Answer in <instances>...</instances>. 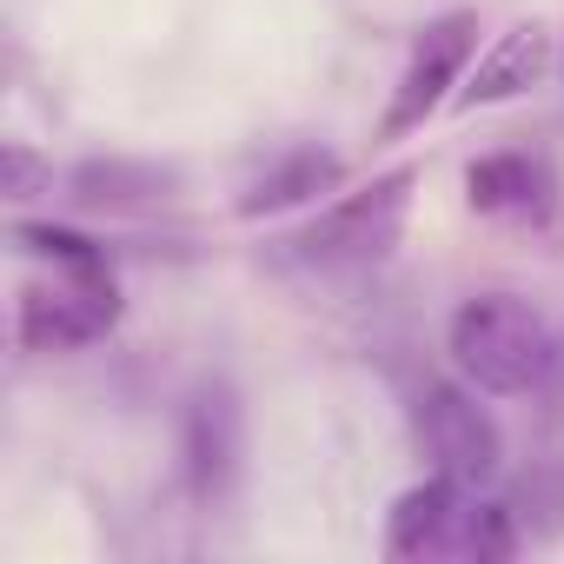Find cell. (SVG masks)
Wrapping results in <instances>:
<instances>
[{
  "label": "cell",
  "instance_id": "obj_12",
  "mask_svg": "<svg viewBox=\"0 0 564 564\" xmlns=\"http://www.w3.org/2000/svg\"><path fill=\"white\" fill-rule=\"evenodd\" d=\"M34 180H41V166H34V153L14 140V147H8V193H14V199H28V193H34Z\"/></svg>",
  "mask_w": 564,
  "mask_h": 564
},
{
  "label": "cell",
  "instance_id": "obj_1",
  "mask_svg": "<svg viewBox=\"0 0 564 564\" xmlns=\"http://www.w3.org/2000/svg\"><path fill=\"white\" fill-rule=\"evenodd\" d=\"M14 239L54 265V279H41V286L21 293V346L28 352H80L94 339H107L120 326V279L107 265V252L67 226H14Z\"/></svg>",
  "mask_w": 564,
  "mask_h": 564
},
{
  "label": "cell",
  "instance_id": "obj_10",
  "mask_svg": "<svg viewBox=\"0 0 564 564\" xmlns=\"http://www.w3.org/2000/svg\"><path fill=\"white\" fill-rule=\"evenodd\" d=\"M232 465H239V412H232L226 392H199L193 412H186V471H193V491L199 498L226 491Z\"/></svg>",
  "mask_w": 564,
  "mask_h": 564
},
{
  "label": "cell",
  "instance_id": "obj_4",
  "mask_svg": "<svg viewBox=\"0 0 564 564\" xmlns=\"http://www.w3.org/2000/svg\"><path fill=\"white\" fill-rule=\"evenodd\" d=\"M412 186H419V173H412V166H392V173H379L372 186L339 193L333 206H319V213L293 232V252H300L306 265H326V272L379 265V259L405 239Z\"/></svg>",
  "mask_w": 564,
  "mask_h": 564
},
{
  "label": "cell",
  "instance_id": "obj_11",
  "mask_svg": "<svg viewBox=\"0 0 564 564\" xmlns=\"http://www.w3.org/2000/svg\"><path fill=\"white\" fill-rule=\"evenodd\" d=\"M166 180L160 173H147V166H80L74 173V199H87V206H133V199H153Z\"/></svg>",
  "mask_w": 564,
  "mask_h": 564
},
{
  "label": "cell",
  "instance_id": "obj_8",
  "mask_svg": "<svg viewBox=\"0 0 564 564\" xmlns=\"http://www.w3.org/2000/svg\"><path fill=\"white\" fill-rule=\"evenodd\" d=\"M551 61H557L551 28H544V21H511V28L471 61V74H465V87H458L452 107H505V100L531 94V87L551 74Z\"/></svg>",
  "mask_w": 564,
  "mask_h": 564
},
{
  "label": "cell",
  "instance_id": "obj_3",
  "mask_svg": "<svg viewBox=\"0 0 564 564\" xmlns=\"http://www.w3.org/2000/svg\"><path fill=\"white\" fill-rule=\"evenodd\" d=\"M518 551V531H511V511L478 498V485H458V478H419L412 491L392 498V518H386V557H412V564H432V557H458V564H498Z\"/></svg>",
  "mask_w": 564,
  "mask_h": 564
},
{
  "label": "cell",
  "instance_id": "obj_2",
  "mask_svg": "<svg viewBox=\"0 0 564 564\" xmlns=\"http://www.w3.org/2000/svg\"><path fill=\"white\" fill-rule=\"evenodd\" d=\"M445 352L458 366L465 386H478L485 399H524V392H544L551 372H557V333L551 319L518 300V293H478L452 313L445 326Z\"/></svg>",
  "mask_w": 564,
  "mask_h": 564
},
{
  "label": "cell",
  "instance_id": "obj_5",
  "mask_svg": "<svg viewBox=\"0 0 564 564\" xmlns=\"http://www.w3.org/2000/svg\"><path fill=\"white\" fill-rule=\"evenodd\" d=\"M478 34H485V28H478L471 8L432 14V21L412 34V54H405L399 80H392V100H386V113H379V140H405V133H419L438 107L458 100V87H465V74H471V61H478Z\"/></svg>",
  "mask_w": 564,
  "mask_h": 564
},
{
  "label": "cell",
  "instance_id": "obj_7",
  "mask_svg": "<svg viewBox=\"0 0 564 564\" xmlns=\"http://www.w3.org/2000/svg\"><path fill=\"white\" fill-rule=\"evenodd\" d=\"M465 206L498 226H544L557 213V173L538 153H485L465 166Z\"/></svg>",
  "mask_w": 564,
  "mask_h": 564
},
{
  "label": "cell",
  "instance_id": "obj_9",
  "mask_svg": "<svg viewBox=\"0 0 564 564\" xmlns=\"http://www.w3.org/2000/svg\"><path fill=\"white\" fill-rule=\"evenodd\" d=\"M346 180V160L339 153H319V147H300L286 160H272L246 193H239V219H265V213H286V206H306L319 193H333Z\"/></svg>",
  "mask_w": 564,
  "mask_h": 564
},
{
  "label": "cell",
  "instance_id": "obj_13",
  "mask_svg": "<svg viewBox=\"0 0 564 564\" xmlns=\"http://www.w3.org/2000/svg\"><path fill=\"white\" fill-rule=\"evenodd\" d=\"M557 61H564V54H557Z\"/></svg>",
  "mask_w": 564,
  "mask_h": 564
},
{
  "label": "cell",
  "instance_id": "obj_6",
  "mask_svg": "<svg viewBox=\"0 0 564 564\" xmlns=\"http://www.w3.org/2000/svg\"><path fill=\"white\" fill-rule=\"evenodd\" d=\"M412 445L438 478L458 485H491L505 465V432L478 405V386H452V379H425L412 392Z\"/></svg>",
  "mask_w": 564,
  "mask_h": 564
}]
</instances>
